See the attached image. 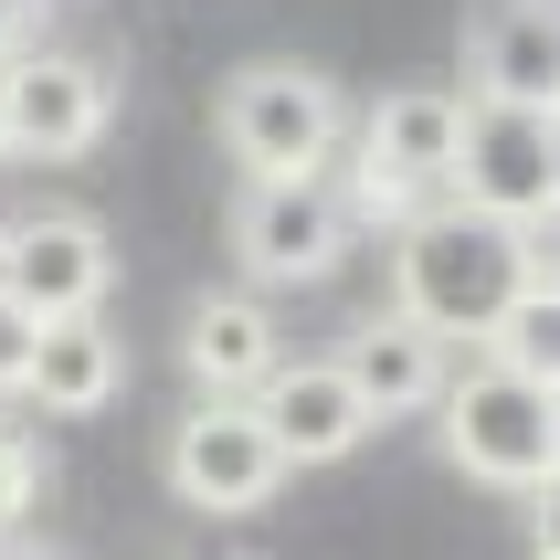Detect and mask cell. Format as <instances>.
I'll use <instances>...</instances> for the list:
<instances>
[{"mask_svg":"<svg viewBox=\"0 0 560 560\" xmlns=\"http://www.w3.org/2000/svg\"><path fill=\"white\" fill-rule=\"evenodd\" d=\"M539 276V244L529 233H508V222L466 212V201H434V212H412L392 233V307L412 328H434L444 349L455 339H487L508 307H518V285Z\"/></svg>","mask_w":560,"mask_h":560,"instance_id":"obj_1","label":"cell"},{"mask_svg":"<svg viewBox=\"0 0 560 560\" xmlns=\"http://www.w3.org/2000/svg\"><path fill=\"white\" fill-rule=\"evenodd\" d=\"M212 127L244 180H328V159L349 149V95L317 63H244L222 85Z\"/></svg>","mask_w":560,"mask_h":560,"instance_id":"obj_2","label":"cell"},{"mask_svg":"<svg viewBox=\"0 0 560 560\" xmlns=\"http://www.w3.org/2000/svg\"><path fill=\"white\" fill-rule=\"evenodd\" d=\"M444 455L476 476V487H508V498H529L539 476H560V402L539 381L498 371L487 349H466V371L444 381Z\"/></svg>","mask_w":560,"mask_h":560,"instance_id":"obj_3","label":"cell"},{"mask_svg":"<svg viewBox=\"0 0 560 560\" xmlns=\"http://www.w3.org/2000/svg\"><path fill=\"white\" fill-rule=\"evenodd\" d=\"M349 201L339 180H244L233 190V265H244V285L265 296V285H328L349 254Z\"/></svg>","mask_w":560,"mask_h":560,"instance_id":"obj_4","label":"cell"},{"mask_svg":"<svg viewBox=\"0 0 560 560\" xmlns=\"http://www.w3.org/2000/svg\"><path fill=\"white\" fill-rule=\"evenodd\" d=\"M159 466H170V498L201 508V518H254L285 487V455H276V434H265L254 402H190L170 423V455Z\"/></svg>","mask_w":560,"mask_h":560,"instance_id":"obj_5","label":"cell"},{"mask_svg":"<svg viewBox=\"0 0 560 560\" xmlns=\"http://www.w3.org/2000/svg\"><path fill=\"white\" fill-rule=\"evenodd\" d=\"M117 117V85L106 63L85 54H11L0 63V159H85Z\"/></svg>","mask_w":560,"mask_h":560,"instance_id":"obj_6","label":"cell"},{"mask_svg":"<svg viewBox=\"0 0 560 560\" xmlns=\"http://www.w3.org/2000/svg\"><path fill=\"white\" fill-rule=\"evenodd\" d=\"M444 201L508 222V233H539L550 222V117L529 106H476L466 95V138H455V180Z\"/></svg>","mask_w":560,"mask_h":560,"instance_id":"obj_7","label":"cell"},{"mask_svg":"<svg viewBox=\"0 0 560 560\" xmlns=\"http://www.w3.org/2000/svg\"><path fill=\"white\" fill-rule=\"evenodd\" d=\"M106 285H117V254H106V222L95 212H32L11 222V276H0V307L54 328V317H106Z\"/></svg>","mask_w":560,"mask_h":560,"instance_id":"obj_8","label":"cell"},{"mask_svg":"<svg viewBox=\"0 0 560 560\" xmlns=\"http://www.w3.org/2000/svg\"><path fill=\"white\" fill-rule=\"evenodd\" d=\"M466 95L560 117V0H487L466 22Z\"/></svg>","mask_w":560,"mask_h":560,"instance_id":"obj_9","label":"cell"},{"mask_svg":"<svg viewBox=\"0 0 560 560\" xmlns=\"http://www.w3.org/2000/svg\"><path fill=\"white\" fill-rule=\"evenodd\" d=\"M455 138H466V85H381V106L349 127V159H371L381 180L423 201L455 180Z\"/></svg>","mask_w":560,"mask_h":560,"instance_id":"obj_10","label":"cell"},{"mask_svg":"<svg viewBox=\"0 0 560 560\" xmlns=\"http://www.w3.org/2000/svg\"><path fill=\"white\" fill-rule=\"evenodd\" d=\"M254 412H265L285 476H296V466H339V455L371 444V402L349 392L339 360H276V381L254 392Z\"/></svg>","mask_w":560,"mask_h":560,"instance_id":"obj_11","label":"cell"},{"mask_svg":"<svg viewBox=\"0 0 560 560\" xmlns=\"http://www.w3.org/2000/svg\"><path fill=\"white\" fill-rule=\"evenodd\" d=\"M339 371H349V392L371 402V423H392V412H434V402H444L455 349H444L434 328H412L402 307H371V317L339 339Z\"/></svg>","mask_w":560,"mask_h":560,"instance_id":"obj_12","label":"cell"},{"mask_svg":"<svg viewBox=\"0 0 560 560\" xmlns=\"http://www.w3.org/2000/svg\"><path fill=\"white\" fill-rule=\"evenodd\" d=\"M276 307L254 296V285H222L201 307L180 317V371L201 381V402H254L265 381H276Z\"/></svg>","mask_w":560,"mask_h":560,"instance_id":"obj_13","label":"cell"},{"mask_svg":"<svg viewBox=\"0 0 560 560\" xmlns=\"http://www.w3.org/2000/svg\"><path fill=\"white\" fill-rule=\"evenodd\" d=\"M117 392H127V339L106 328V317H54V328H32L22 402H43L54 423H95Z\"/></svg>","mask_w":560,"mask_h":560,"instance_id":"obj_14","label":"cell"},{"mask_svg":"<svg viewBox=\"0 0 560 560\" xmlns=\"http://www.w3.org/2000/svg\"><path fill=\"white\" fill-rule=\"evenodd\" d=\"M476 349H487L498 371L539 381V392L560 402V276H550V265H539V276L518 285V307H508V317H498V328H487Z\"/></svg>","mask_w":560,"mask_h":560,"instance_id":"obj_15","label":"cell"},{"mask_svg":"<svg viewBox=\"0 0 560 560\" xmlns=\"http://www.w3.org/2000/svg\"><path fill=\"white\" fill-rule=\"evenodd\" d=\"M32 508H43V444L0 423V550L22 539V518H32Z\"/></svg>","mask_w":560,"mask_h":560,"instance_id":"obj_16","label":"cell"},{"mask_svg":"<svg viewBox=\"0 0 560 560\" xmlns=\"http://www.w3.org/2000/svg\"><path fill=\"white\" fill-rule=\"evenodd\" d=\"M529 560H560V476L529 487Z\"/></svg>","mask_w":560,"mask_h":560,"instance_id":"obj_17","label":"cell"},{"mask_svg":"<svg viewBox=\"0 0 560 560\" xmlns=\"http://www.w3.org/2000/svg\"><path fill=\"white\" fill-rule=\"evenodd\" d=\"M22 360H32V317L0 307V402H22Z\"/></svg>","mask_w":560,"mask_h":560,"instance_id":"obj_18","label":"cell"},{"mask_svg":"<svg viewBox=\"0 0 560 560\" xmlns=\"http://www.w3.org/2000/svg\"><path fill=\"white\" fill-rule=\"evenodd\" d=\"M32 22H43V0H0V63L32 54Z\"/></svg>","mask_w":560,"mask_h":560,"instance_id":"obj_19","label":"cell"},{"mask_svg":"<svg viewBox=\"0 0 560 560\" xmlns=\"http://www.w3.org/2000/svg\"><path fill=\"white\" fill-rule=\"evenodd\" d=\"M550 222H560V117H550Z\"/></svg>","mask_w":560,"mask_h":560,"instance_id":"obj_20","label":"cell"},{"mask_svg":"<svg viewBox=\"0 0 560 560\" xmlns=\"http://www.w3.org/2000/svg\"><path fill=\"white\" fill-rule=\"evenodd\" d=\"M0 560H63V550H43V539H11V550H0Z\"/></svg>","mask_w":560,"mask_h":560,"instance_id":"obj_21","label":"cell"},{"mask_svg":"<svg viewBox=\"0 0 560 560\" xmlns=\"http://www.w3.org/2000/svg\"><path fill=\"white\" fill-rule=\"evenodd\" d=\"M0 276H11V222H0Z\"/></svg>","mask_w":560,"mask_h":560,"instance_id":"obj_22","label":"cell"}]
</instances>
